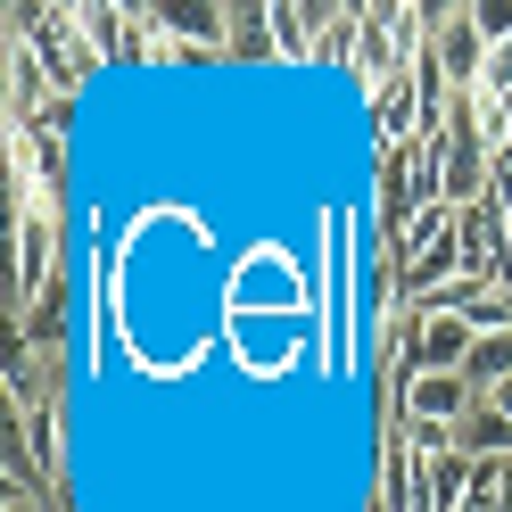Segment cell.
I'll use <instances>...</instances> for the list:
<instances>
[{"mask_svg":"<svg viewBox=\"0 0 512 512\" xmlns=\"http://www.w3.org/2000/svg\"><path fill=\"white\" fill-rule=\"evenodd\" d=\"M9 25H17L25 42H34V58H42L50 83H58V100H83L91 75H100V58H91L83 25H75V0H67V9H50V0H17Z\"/></svg>","mask_w":512,"mask_h":512,"instance_id":"6da1fadb","label":"cell"},{"mask_svg":"<svg viewBox=\"0 0 512 512\" xmlns=\"http://www.w3.org/2000/svg\"><path fill=\"white\" fill-rule=\"evenodd\" d=\"M58 281V215L50 207H9V323H25Z\"/></svg>","mask_w":512,"mask_h":512,"instance_id":"7a4b0ae2","label":"cell"},{"mask_svg":"<svg viewBox=\"0 0 512 512\" xmlns=\"http://www.w3.org/2000/svg\"><path fill=\"white\" fill-rule=\"evenodd\" d=\"M438 75L455 83V100H471L479 83H488V42H479V25H471V0L463 9H446V25H438Z\"/></svg>","mask_w":512,"mask_h":512,"instance_id":"3957f363","label":"cell"},{"mask_svg":"<svg viewBox=\"0 0 512 512\" xmlns=\"http://www.w3.org/2000/svg\"><path fill=\"white\" fill-rule=\"evenodd\" d=\"M471 405H479V389H471L463 372H422V380L405 389V405H389V422H397V413H413V422H446V430H455Z\"/></svg>","mask_w":512,"mask_h":512,"instance_id":"277c9868","label":"cell"},{"mask_svg":"<svg viewBox=\"0 0 512 512\" xmlns=\"http://www.w3.org/2000/svg\"><path fill=\"white\" fill-rule=\"evenodd\" d=\"M223 50L240 58V67H265L273 50V0H232V17H223Z\"/></svg>","mask_w":512,"mask_h":512,"instance_id":"5b68a950","label":"cell"},{"mask_svg":"<svg viewBox=\"0 0 512 512\" xmlns=\"http://www.w3.org/2000/svg\"><path fill=\"white\" fill-rule=\"evenodd\" d=\"M314 42H323V0H273V50L290 67H314Z\"/></svg>","mask_w":512,"mask_h":512,"instance_id":"8992f818","label":"cell"},{"mask_svg":"<svg viewBox=\"0 0 512 512\" xmlns=\"http://www.w3.org/2000/svg\"><path fill=\"white\" fill-rule=\"evenodd\" d=\"M471 347L479 331L463 314H422V372H471Z\"/></svg>","mask_w":512,"mask_h":512,"instance_id":"52a82bcc","label":"cell"},{"mask_svg":"<svg viewBox=\"0 0 512 512\" xmlns=\"http://www.w3.org/2000/svg\"><path fill=\"white\" fill-rule=\"evenodd\" d=\"M471 479H479V463L446 446V455L422 463V504H430V512H463V504H471Z\"/></svg>","mask_w":512,"mask_h":512,"instance_id":"ba28073f","label":"cell"},{"mask_svg":"<svg viewBox=\"0 0 512 512\" xmlns=\"http://www.w3.org/2000/svg\"><path fill=\"white\" fill-rule=\"evenodd\" d=\"M455 455H471V463H512V422L496 405H471L463 422H455Z\"/></svg>","mask_w":512,"mask_h":512,"instance_id":"9c48e42d","label":"cell"},{"mask_svg":"<svg viewBox=\"0 0 512 512\" xmlns=\"http://www.w3.org/2000/svg\"><path fill=\"white\" fill-rule=\"evenodd\" d=\"M463 380H471L479 397H488V389H504V380H512V331H488V339H479V347H471V372H463Z\"/></svg>","mask_w":512,"mask_h":512,"instance_id":"30bf717a","label":"cell"},{"mask_svg":"<svg viewBox=\"0 0 512 512\" xmlns=\"http://www.w3.org/2000/svg\"><path fill=\"white\" fill-rule=\"evenodd\" d=\"M471 25H479V42H512V0H471Z\"/></svg>","mask_w":512,"mask_h":512,"instance_id":"8fae6325","label":"cell"},{"mask_svg":"<svg viewBox=\"0 0 512 512\" xmlns=\"http://www.w3.org/2000/svg\"><path fill=\"white\" fill-rule=\"evenodd\" d=\"M0 512H58V496H9Z\"/></svg>","mask_w":512,"mask_h":512,"instance_id":"7c38bea8","label":"cell"},{"mask_svg":"<svg viewBox=\"0 0 512 512\" xmlns=\"http://www.w3.org/2000/svg\"><path fill=\"white\" fill-rule=\"evenodd\" d=\"M356 512H389V504H372V496H364V504H356Z\"/></svg>","mask_w":512,"mask_h":512,"instance_id":"4fadbf2b","label":"cell"}]
</instances>
